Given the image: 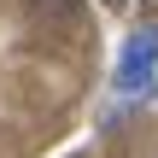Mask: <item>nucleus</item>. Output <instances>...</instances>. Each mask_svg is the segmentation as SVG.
Masks as SVG:
<instances>
[{"label":"nucleus","mask_w":158,"mask_h":158,"mask_svg":"<svg viewBox=\"0 0 158 158\" xmlns=\"http://www.w3.org/2000/svg\"><path fill=\"white\" fill-rule=\"evenodd\" d=\"M152 70H158V23H141L123 41V53H117L111 82H117V94H147L152 88Z\"/></svg>","instance_id":"nucleus-1"}]
</instances>
